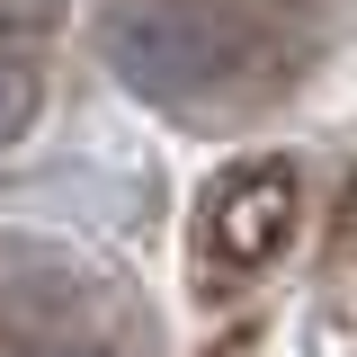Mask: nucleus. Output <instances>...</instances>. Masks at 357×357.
<instances>
[{"mask_svg": "<svg viewBox=\"0 0 357 357\" xmlns=\"http://www.w3.org/2000/svg\"><path fill=\"white\" fill-rule=\"evenodd\" d=\"M107 63L126 72L143 98H215L241 63V36L232 18L206 9V0H116L107 9Z\"/></svg>", "mask_w": 357, "mask_h": 357, "instance_id": "f257e3e1", "label": "nucleus"}, {"mask_svg": "<svg viewBox=\"0 0 357 357\" xmlns=\"http://www.w3.org/2000/svg\"><path fill=\"white\" fill-rule=\"evenodd\" d=\"M72 18V0H0V45L9 36H45V27H63Z\"/></svg>", "mask_w": 357, "mask_h": 357, "instance_id": "39448f33", "label": "nucleus"}, {"mask_svg": "<svg viewBox=\"0 0 357 357\" xmlns=\"http://www.w3.org/2000/svg\"><path fill=\"white\" fill-rule=\"evenodd\" d=\"M36 107H45V72L18 54V45H0V152L36 126Z\"/></svg>", "mask_w": 357, "mask_h": 357, "instance_id": "20e7f679", "label": "nucleus"}, {"mask_svg": "<svg viewBox=\"0 0 357 357\" xmlns=\"http://www.w3.org/2000/svg\"><path fill=\"white\" fill-rule=\"evenodd\" d=\"M36 357H98V349H36Z\"/></svg>", "mask_w": 357, "mask_h": 357, "instance_id": "423d86ee", "label": "nucleus"}, {"mask_svg": "<svg viewBox=\"0 0 357 357\" xmlns=\"http://www.w3.org/2000/svg\"><path fill=\"white\" fill-rule=\"evenodd\" d=\"M295 223H304V170L286 152H241L197 197V259L215 277H259L268 259H286Z\"/></svg>", "mask_w": 357, "mask_h": 357, "instance_id": "f03ea898", "label": "nucleus"}, {"mask_svg": "<svg viewBox=\"0 0 357 357\" xmlns=\"http://www.w3.org/2000/svg\"><path fill=\"white\" fill-rule=\"evenodd\" d=\"M89 304V268L54 241H0V340H54Z\"/></svg>", "mask_w": 357, "mask_h": 357, "instance_id": "7ed1b4c3", "label": "nucleus"}]
</instances>
